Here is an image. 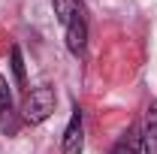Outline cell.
Listing matches in <instances>:
<instances>
[{"label": "cell", "mask_w": 157, "mask_h": 154, "mask_svg": "<svg viewBox=\"0 0 157 154\" xmlns=\"http://www.w3.org/2000/svg\"><path fill=\"white\" fill-rule=\"evenodd\" d=\"M55 103H58L55 88H48V85L30 88L27 97H24V103H21V118H24V124H42L45 118H52Z\"/></svg>", "instance_id": "1"}, {"label": "cell", "mask_w": 157, "mask_h": 154, "mask_svg": "<svg viewBox=\"0 0 157 154\" xmlns=\"http://www.w3.org/2000/svg\"><path fill=\"white\" fill-rule=\"evenodd\" d=\"M60 145H63V154H82V148H85V127H82V109L78 106H73V115L63 127Z\"/></svg>", "instance_id": "2"}, {"label": "cell", "mask_w": 157, "mask_h": 154, "mask_svg": "<svg viewBox=\"0 0 157 154\" xmlns=\"http://www.w3.org/2000/svg\"><path fill=\"white\" fill-rule=\"evenodd\" d=\"M0 127L3 133H15V106H12V91L6 76H0Z\"/></svg>", "instance_id": "3"}, {"label": "cell", "mask_w": 157, "mask_h": 154, "mask_svg": "<svg viewBox=\"0 0 157 154\" xmlns=\"http://www.w3.org/2000/svg\"><path fill=\"white\" fill-rule=\"evenodd\" d=\"M142 151L145 154H157V100L148 106L145 112V124H142Z\"/></svg>", "instance_id": "4"}, {"label": "cell", "mask_w": 157, "mask_h": 154, "mask_svg": "<svg viewBox=\"0 0 157 154\" xmlns=\"http://www.w3.org/2000/svg\"><path fill=\"white\" fill-rule=\"evenodd\" d=\"M63 30H67V48H70L73 55H82L85 45H88V21L76 18V21H70Z\"/></svg>", "instance_id": "5"}, {"label": "cell", "mask_w": 157, "mask_h": 154, "mask_svg": "<svg viewBox=\"0 0 157 154\" xmlns=\"http://www.w3.org/2000/svg\"><path fill=\"white\" fill-rule=\"evenodd\" d=\"M52 6H55V15L63 27L76 18H85V3L82 0H52Z\"/></svg>", "instance_id": "6"}, {"label": "cell", "mask_w": 157, "mask_h": 154, "mask_svg": "<svg viewBox=\"0 0 157 154\" xmlns=\"http://www.w3.org/2000/svg\"><path fill=\"white\" fill-rule=\"evenodd\" d=\"M109 154H142V133L136 127H127V133L118 136V142L112 145Z\"/></svg>", "instance_id": "7"}, {"label": "cell", "mask_w": 157, "mask_h": 154, "mask_svg": "<svg viewBox=\"0 0 157 154\" xmlns=\"http://www.w3.org/2000/svg\"><path fill=\"white\" fill-rule=\"evenodd\" d=\"M12 70H15L18 82H24V64H21V52L18 48H12Z\"/></svg>", "instance_id": "8"}]
</instances>
